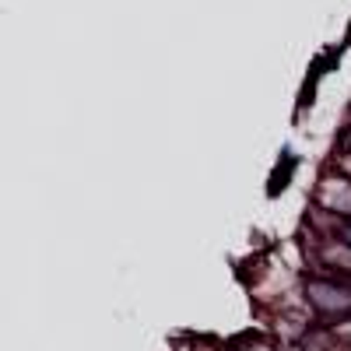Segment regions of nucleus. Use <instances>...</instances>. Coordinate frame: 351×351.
I'll use <instances>...</instances> for the list:
<instances>
[{
  "label": "nucleus",
  "mask_w": 351,
  "mask_h": 351,
  "mask_svg": "<svg viewBox=\"0 0 351 351\" xmlns=\"http://www.w3.org/2000/svg\"><path fill=\"white\" fill-rule=\"evenodd\" d=\"M306 295H309V302L319 313H327V316L351 313V288L344 281H309L306 285Z\"/></svg>",
  "instance_id": "1"
}]
</instances>
